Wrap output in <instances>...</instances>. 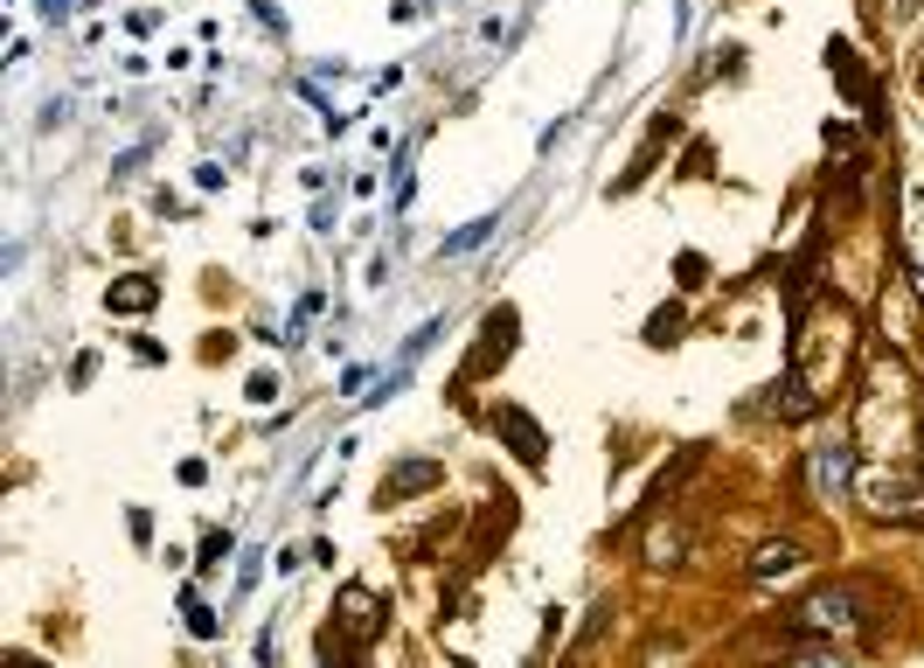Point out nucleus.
<instances>
[{
    "label": "nucleus",
    "instance_id": "f257e3e1",
    "mask_svg": "<svg viewBox=\"0 0 924 668\" xmlns=\"http://www.w3.org/2000/svg\"><path fill=\"white\" fill-rule=\"evenodd\" d=\"M792 620H800L806 634H849L855 627V593H813Z\"/></svg>",
    "mask_w": 924,
    "mask_h": 668
},
{
    "label": "nucleus",
    "instance_id": "f03ea898",
    "mask_svg": "<svg viewBox=\"0 0 924 668\" xmlns=\"http://www.w3.org/2000/svg\"><path fill=\"white\" fill-rule=\"evenodd\" d=\"M813 480H821V495H841V480H849V439H827L813 453Z\"/></svg>",
    "mask_w": 924,
    "mask_h": 668
},
{
    "label": "nucleus",
    "instance_id": "7ed1b4c3",
    "mask_svg": "<svg viewBox=\"0 0 924 668\" xmlns=\"http://www.w3.org/2000/svg\"><path fill=\"white\" fill-rule=\"evenodd\" d=\"M494 425H508V439H515V453L528 459V467H536V459H542V432H536V425H528V418H521V411H500V418H494Z\"/></svg>",
    "mask_w": 924,
    "mask_h": 668
},
{
    "label": "nucleus",
    "instance_id": "20e7f679",
    "mask_svg": "<svg viewBox=\"0 0 924 668\" xmlns=\"http://www.w3.org/2000/svg\"><path fill=\"white\" fill-rule=\"evenodd\" d=\"M792 564H800V550H792V544H764V550L751 557V578H772V571H792Z\"/></svg>",
    "mask_w": 924,
    "mask_h": 668
},
{
    "label": "nucleus",
    "instance_id": "39448f33",
    "mask_svg": "<svg viewBox=\"0 0 924 668\" xmlns=\"http://www.w3.org/2000/svg\"><path fill=\"white\" fill-rule=\"evenodd\" d=\"M431 480H438V467H396L383 480V495H417V487H431Z\"/></svg>",
    "mask_w": 924,
    "mask_h": 668
},
{
    "label": "nucleus",
    "instance_id": "423d86ee",
    "mask_svg": "<svg viewBox=\"0 0 924 668\" xmlns=\"http://www.w3.org/2000/svg\"><path fill=\"white\" fill-rule=\"evenodd\" d=\"M112 306H125V314L153 306V279H125V286H112Z\"/></svg>",
    "mask_w": 924,
    "mask_h": 668
},
{
    "label": "nucleus",
    "instance_id": "0eeeda50",
    "mask_svg": "<svg viewBox=\"0 0 924 668\" xmlns=\"http://www.w3.org/2000/svg\"><path fill=\"white\" fill-rule=\"evenodd\" d=\"M800 668H841V655H834V648H806Z\"/></svg>",
    "mask_w": 924,
    "mask_h": 668
},
{
    "label": "nucleus",
    "instance_id": "6e6552de",
    "mask_svg": "<svg viewBox=\"0 0 924 668\" xmlns=\"http://www.w3.org/2000/svg\"><path fill=\"white\" fill-rule=\"evenodd\" d=\"M8 668H35V661H29V655H14V661H8Z\"/></svg>",
    "mask_w": 924,
    "mask_h": 668
}]
</instances>
